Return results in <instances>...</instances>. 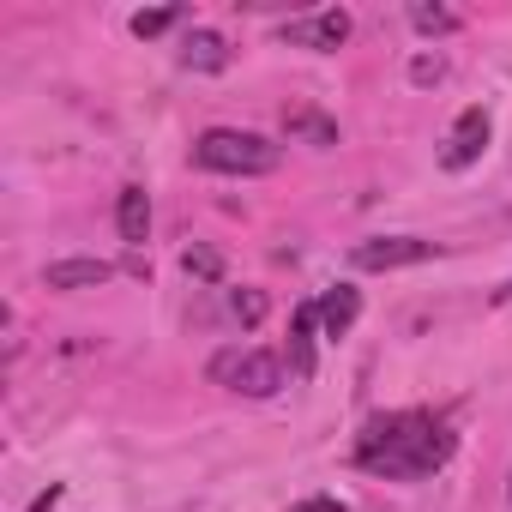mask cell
Wrapping results in <instances>:
<instances>
[{
  "label": "cell",
  "mask_w": 512,
  "mask_h": 512,
  "mask_svg": "<svg viewBox=\"0 0 512 512\" xmlns=\"http://www.w3.org/2000/svg\"><path fill=\"white\" fill-rule=\"evenodd\" d=\"M181 266H187L193 278H205V284H223V253H217V247H205V241H193V247L181 253Z\"/></svg>",
  "instance_id": "5bb4252c"
},
{
  "label": "cell",
  "mask_w": 512,
  "mask_h": 512,
  "mask_svg": "<svg viewBox=\"0 0 512 512\" xmlns=\"http://www.w3.org/2000/svg\"><path fill=\"white\" fill-rule=\"evenodd\" d=\"M115 229H121L127 247H145V235H151V199H145V187H121V199H115Z\"/></svg>",
  "instance_id": "30bf717a"
},
{
  "label": "cell",
  "mask_w": 512,
  "mask_h": 512,
  "mask_svg": "<svg viewBox=\"0 0 512 512\" xmlns=\"http://www.w3.org/2000/svg\"><path fill=\"white\" fill-rule=\"evenodd\" d=\"M217 386H229V392H241V398H278L284 392V356L278 350H217L211 356V368H205Z\"/></svg>",
  "instance_id": "3957f363"
},
{
  "label": "cell",
  "mask_w": 512,
  "mask_h": 512,
  "mask_svg": "<svg viewBox=\"0 0 512 512\" xmlns=\"http://www.w3.org/2000/svg\"><path fill=\"white\" fill-rule=\"evenodd\" d=\"M356 314H362V290H356V284H332V290L320 296V332H326V338H344V332L356 326Z\"/></svg>",
  "instance_id": "9c48e42d"
},
{
  "label": "cell",
  "mask_w": 512,
  "mask_h": 512,
  "mask_svg": "<svg viewBox=\"0 0 512 512\" xmlns=\"http://www.w3.org/2000/svg\"><path fill=\"white\" fill-rule=\"evenodd\" d=\"M61 494H67V488H61V482H49V488H43V494H37L25 512H55V506H61Z\"/></svg>",
  "instance_id": "e0dca14e"
},
{
  "label": "cell",
  "mask_w": 512,
  "mask_h": 512,
  "mask_svg": "<svg viewBox=\"0 0 512 512\" xmlns=\"http://www.w3.org/2000/svg\"><path fill=\"white\" fill-rule=\"evenodd\" d=\"M494 302H512V284H500V290H494Z\"/></svg>",
  "instance_id": "ffe728a7"
},
{
  "label": "cell",
  "mask_w": 512,
  "mask_h": 512,
  "mask_svg": "<svg viewBox=\"0 0 512 512\" xmlns=\"http://www.w3.org/2000/svg\"><path fill=\"white\" fill-rule=\"evenodd\" d=\"M181 67H187V73H223V67H229V43H223L217 31H187Z\"/></svg>",
  "instance_id": "8fae6325"
},
{
  "label": "cell",
  "mask_w": 512,
  "mask_h": 512,
  "mask_svg": "<svg viewBox=\"0 0 512 512\" xmlns=\"http://www.w3.org/2000/svg\"><path fill=\"white\" fill-rule=\"evenodd\" d=\"M115 278V266L109 260H55L49 272H43V284L49 290H103Z\"/></svg>",
  "instance_id": "ba28073f"
},
{
  "label": "cell",
  "mask_w": 512,
  "mask_h": 512,
  "mask_svg": "<svg viewBox=\"0 0 512 512\" xmlns=\"http://www.w3.org/2000/svg\"><path fill=\"white\" fill-rule=\"evenodd\" d=\"M440 73H446V67H440V61H428V55H422V61H416V67H410V79H416V85H434V79H440Z\"/></svg>",
  "instance_id": "ac0fdd59"
},
{
  "label": "cell",
  "mask_w": 512,
  "mask_h": 512,
  "mask_svg": "<svg viewBox=\"0 0 512 512\" xmlns=\"http://www.w3.org/2000/svg\"><path fill=\"white\" fill-rule=\"evenodd\" d=\"M193 163L211 175H272L284 163V145L247 127H205L193 139Z\"/></svg>",
  "instance_id": "7a4b0ae2"
},
{
  "label": "cell",
  "mask_w": 512,
  "mask_h": 512,
  "mask_svg": "<svg viewBox=\"0 0 512 512\" xmlns=\"http://www.w3.org/2000/svg\"><path fill=\"white\" fill-rule=\"evenodd\" d=\"M181 19H187L181 7H157V13H133V37H145V43H151V37H163V31H175Z\"/></svg>",
  "instance_id": "9a60e30c"
},
{
  "label": "cell",
  "mask_w": 512,
  "mask_h": 512,
  "mask_svg": "<svg viewBox=\"0 0 512 512\" xmlns=\"http://www.w3.org/2000/svg\"><path fill=\"white\" fill-rule=\"evenodd\" d=\"M434 241L422 235H374V241H356L350 247V266L356 272H404V266H428L434 260Z\"/></svg>",
  "instance_id": "277c9868"
},
{
  "label": "cell",
  "mask_w": 512,
  "mask_h": 512,
  "mask_svg": "<svg viewBox=\"0 0 512 512\" xmlns=\"http://www.w3.org/2000/svg\"><path fill=\"white\" fill-rule=\"evenodd\" d=\"M488 109L482 103H470V109H458V121H452V133H446V145H440V169H452V175H464L470 163H482V151H488Z\"/></svg>",
  "instance_id": "8992f818"
},
{
  "label": "cell",
  "mask_w": 512,
  "mask_h": 512,
  "mask_svg": "<svg viewBox=\"0 0 512 512\" xmlns=\"http://www.w3.org/2000/svg\"><path fill=\"white\" fill-rule=\"evenodd\" d=\"M452 452H458V434L434 410H386V416H368L356 434V470L386 482H422L446 470Z\"/></svg>",
  "instance_id": "6da1fadb"
},
{
  "label": "cell",
  "mask_w": 512,
  "mask_h": 512,
  "mask_svg": "<svg viewBox=\"0 0 512 512\" xmlns=\"http://www.w3.org/2000/svg\"><path fill=\"white\" fill-rule=\"evenodd\" d=\"M278 43H290V49H314V55H332V49L350 43V13H344V7H320V13L284 19V25H278Z\"/></svg>",
  "instance_id": "5b68a950"
},
{
  "label": "cell",
  "mask_w": 512,
  "mask_h": 512,
  "mask_svg": "<svg viewBox=\"0 0 512 512\" xmlns=\"http://www.w3.org/2000/svg\"><path fill=\"white\" fill-rule=\"evenodd\" d=\"M290 512H344V500H332V494H314V500H302V506H290Z\"/></svg>",
  "instance_id": "d6986e66"
},
{
  "label": "cell",
  "mask_w": 512,
  "mask_h": 512,
  "mask_svg": "<svg viewBox=\"0 0 512 512\" xmlns=\"http://www.w3.org/2000/svg\"><path fill=\"white\" fill-rule=\"evenodd\" d=\"M320 302H302L290 314V374L296 380H314V344H320Z\"/></svg>",
  "instance_id": "52a82bcc"
},
{
  "label": "cell",
  "mask_w": 512,
  "mask_h": 512,
  "mask_svg": "<svg viewBox=\"0 0 512 512\" xmlns=\"http://www.w3.org/2000/svg\"><path fill=\"white\" fill-rule=\"evenodd\" d=\"M284 133H290V139H308V145H320V151L338 145V121L320 115V109H290V115H284Z\"/></svg>",
  "instance_id": "7c38bea8"
},
{
  "label": "cell",
  "mask_w": 512,
  "mask_h": 512,
  "mask_svg": "<svg viewBox=\"0 0 512 512\" xmlns=\"http://www.w3.org/2000/svg\"><path fill=\"white\" fill-rule=\"evenodd\" d=\"M410 25H416L422 37H452L464 19H458L452 7H428V0H416V7H410Z\"/></svg>",
  "instance_id": "4fadbf2b"
},
{
  "label": "cell",
  "mask_w": 512,
  "mask_h": 512,
  "mask_svg": "<svg viewBox=\"0 0 512 512\" xmlns=\"http://www.w3.org/2000/svg\"><path fill=\"white\" fill-rule=\"evenodd\" d=\"M229 314H235L241 326H260V320H266V296H260V290H235V296H229Z\"/></svg>",
  "instance_id": "2e32d148"
}]
</instances>
